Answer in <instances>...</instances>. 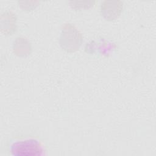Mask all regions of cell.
<instances>
[{
  "label": "cell",
  "instance_id": "6da1fadb",
  "mask_svg": "<svg viewBox=\"0 0 156 156\" xmlns=\"http://www.w3.org/2000/svg\"><path fill=\"white\" fill-rule=\"evenodd\" d=\"M43 151L41 143L35 139L18 141L11 146V152L14 155H38L41 154Z\"/></svg>",
  "mask_w": 156,
  "mask_h": 156
},
{
  "label": "cell",
  "instance_id": "3957f363",
  "mask_svg": "<svg viewBox=\"0 0 156 156\" xmlns=\"http://www.w3.org/2000/svg\"><path fill=\"white\" fill-rule=\"evenodd\" d=\"M19 48H21V49L16 54L18 55L25 56L29 54V53H30V44L24 38H17V40H16L14 50L15 51L16 49H18Z\"/></svg>",
  "mask_w": 156,
  "mask_h": 156
},
{
  "label": "cell",
  "instance_id": "7a4b0ae2",
  "mask_svg": "<svg viewBox=\"0 0 156 156\" xmlns=\"http://www.w3.org/2000/svg\"><path fill=\"white\" fill-rule=\"evenodd\" d=\"M60 42L63 49L68 52H73L80 46L82 36L73 26L67 24L62 30Z\"/></svg>",
  "mask_w": 156,
  "mask_h": 156
}]
</instances>
